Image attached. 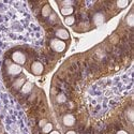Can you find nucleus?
<instances>
[{
	"instance_id": "nucleus-1",
	"label": "nucleus",
	"mask_w": 134,
	"mask_h": 134,
	"mask_svg": "<svg viewBox=\"0 0 134 134\" xmlns=\"http://www.w3.org/2000/svg\"><path fill=\"white\" fill-rule=\"evenodd\" d=\"M51 47L57 53H62L65 49V43L59 39H53L51 41Z\"/></svg>"
},
{
	"instance_id": "nucleus-2",
	"label": "nucleus",
	"mask_w": 134,
	"mask_h": 134,
	"mask_svg": "<svg viewBox=\"0 0 134 134\" xmlns=\"http://www.w3.org/2000/svg\"><path fill=\"white\" fill-rule=\"evenodd\" d=\"M12 60L18 65H23L26 62V55L23 52H19V51L14 52L12 54Z\"/></svg>"
},
{
	"instance_id": "nucleus-3",
	"label": "nucleus",
	"mask_w": 134,
	"mask_h": 134,
	"mask_svg": "<svg viewBox=\"0 0 134 134\" xmlns=\"http://www.w3.org/2000/svg\"><path fill=\"white\" fill-rule=\"evenodd\" d=\"M43 71H44V66L39 61H35V62L31 64V66H30V72L33 75H37V76L38 75H41L43 73Z\"/></svg>"
},
{
	"instance_id": "nucleus-4",
	"label": "nucleus",
	"mask_w": 134,
	"mask_h": 134,
	"mask_svg": "<svg viewBox=\"0 0 134 134\" xmlns=\"http://www.w3.org/2000/svg\"><path fill=\"white\" fill-rule=\"evenodd\" d=\"M8 73H9V75L16 76L21 73V66L16 63H11L8 66Z\"/></svg>"
},
{
	"instance_id": "nucleus-5",
	"label": "nucleus",
	"mask_w": 134,
	"mask_h": 134,
	"mask_svg": "<svg viewBox=\"0 0 134 134\" xmlns=\"http://www.w3.org/2000/svg\"><path fill=\"white\" fill-rule=\"evenodd\" d=\"M55 35H56V37H57L59 40H61V41L70 39L69 31L66 30V29H64V28H59V29H57V30H56V32H55Z\"/></svg>"
},
{
	"instance_id": "nucleus-6",
	"label": "nucleus",
	"mask_w": 134,
	"mask_h": 134,
	"mask_svg": "<svg viewBox=\"0 0 134 134\" xmlns=\"http://www.w3.org/2000/svg\"><path fill=\"white\" fill-rule=\"evenodd\" d=\"M62 124L65 127H72L75 125V117L72 114H66L62 118Z\"/></svg>"
},
{
	"instance_id": "nucleus-7",
	"label": "nucleus",
	"mask_w": 134,
	"mask_h": 134,
	"mask_svg": "<svg viewBox=\"0 0 134 134\" xmlns=\"http://www.w3.org/2000/svg\"><path fill=\"white\" fill-rule=\"evenodd\" d=\"M32 88H33V84L30 83V82H26L23 85V87L20 88V92L23 94H27V93H29L32 90Z\"/></svg>"
},
{
	"instance_id": "nucleus-8",
	"label": "nucleus",
	"mask_w": 134,
	"mask_h": 134,
	"mask_svg": "<svg viewBox=\"0 0 134 134\" xmlns=\"http://www.w3.org/2000/svg\"><path fill=\"white\" fill-rule=\"evenodd\" d=\"M60 12L63 16H70L72 15V13L74 12V8L73 7H61L60 9Z\"/></svg>"
},
{
	"instance_id": "nucleus-9",
	"label": "nucleus",
	"mask_w": 134,
	"mask_h": 134,
	"mask_svg": "<svg viewBox=\"0 0 134 134\" xmlns=\"http://www.w3.org/2000/svg\"><path fill=\"white\" fill-rule=\"evenodd\" d=\"M25 83H26L25 82V77H19V79L15 80V82L13 83V88L16 89V90H17V89H20Z\"/></svg>"
},
{
	"instance_id": "nucleus-10",
	"label": "nucleus",
	"mask_w": 134,
	"mask_h": 134,
	"mask_svg": "<svg viewBox=\"0 0 134 134\" xmlns=\"http://www.w3.org/2000/svg\"><path fill=\"white\" fill-rule=\"evenodd\" d=\"M51 14H52V8L47 3V4H45V5L42 8V16L43 17H48Z\"/></svg>"
},
{
	"instance_id": "nucleus-11",
	"label": "nucleus",
	"mask_w": 134,
	"mask_h": 134,
	"mask_svg": "<svg viewBox=\"0 0 134 134\" xmlns=\"http://www.w3.org/2000/svg\"><path fill=\"white\" fill-rule=\"evenodd\" d=\"M93 21H94V24H96V25H101L103 21H104V16H103L102 14L98 13V14L93 17Z\"/></svg>"
},
{
	"instance_id": "nucleus-12",
	"label": "nucleus",
	"mask_w": 134,
	"mask_h": 134,
	"mask_svg": "<svg viewBox=\"0 0 134 134\" xmlns=\"http://www.w3.org/2000/svg\"><path fill=\"white\" fill-rule=\"evenodd\" d=\"M64 23H65V25H68V26H72V25H74V23H75V17L72 16V15L66 16V17L64 18Z\"/></svg>"
},
{
	"instance_id": "nucleus-13",
	"label": "nucleus",
	"mask_w": 134,
	"mask_h": 134,
	"mask_svg": "<svg viewBox=\"0 0 134 134\" xmlns=\"http://www.w3.org/2000/svg\"><path fill=\"white\" fill-rule=\"evenodd\" d=\"M129 3H130V1H128V0H119V1L116 2L117 7H118L119 9H125Z\"/></svg>"
},
{
	"instance_id": "nucleus-14",
	"label": "nucleus",
	"mask_w": 134,
	"mask_h": 134,
	"mask_svg": "<svg viewBox=\"0 0 134 134\" xmlns=\"http://www.w3.org/2000/svg\"><path fill=\"white\" fill-rule=\"evenodd\" d=\"M42 131H43V133H51L53 131V125L51 122H47V124L42 128Z\"/></svg>"
},
{
	"instance_id": "nucleus-15",
	"label": "nucleus",
	"mask_w": 134,
	"mask_h": 134,
	"mask_svg": "<svg viewBox=\"0 0 134 134\" xmlns=\"http://www.w3.org/2000/svg\"><path fill=\"white\" fill-rule=\"evenodd\" d=\"M126 21H127L128 26H130V27H132V26L134 25V16H133V13H132V12L128 15V17H127Z\"/></svg>"
},
{
	"instance_id": "nucleus-16",
	"label": "nucleus",
	"mask_w": 134,
	"mask_h": 134,
	"mask_svg": "<svg viewBox=\"0 0 134 134\" xmlns=\"http://www.w3.org/2000/svg\"><path fill=\"white\" fill-rule=\"evenodd\" d=\"M73 1H70V0H66V1H61L60 2V4L62 5V7H72L73 5Z\"/></svg>"
},
{
	"instance_id": "nucleus-17",
	"label": "nucleus",
	"mask_w": 134,
	"mask_h": 134,
	"mask_svg": "<svg viewBox=\"0 0 134 134\" xmlns=\"http://www.w3.org/2000/svg\"><path fill=\"white\" fill-rule=\"evenodd\" d=\"M57 102L58 103H63V102H65V96L64 94H59L58 97H57Z\"/></svg>"
},
{
	"instance_id": "nucleus-18",
	"label": "nucleus",
	"mask_w": 134,
	"mask_h": 134,
	"mask_svg": "<svg viewBox=\"0 0 134 134\" xmlns=\"http://www.w3.org/2000/svg\"><path fill=\"white\" fill-rule=\"evenodd\" d=\"M127 116H128V118H129V120L132 122L133 121V109L132 108H130L129 110H128V113H127Z\"/></svg>"
},
{
	"instance_id": "nucleus-19",
	"label": "nucleus",
	"mask_w": 134,
	"mask_h": 134,
	"mask_svg": "<svg viewBox=\"0 0 134 134\" xmlns=\"http://www.w3.org/2000/svg\"><path fill=\"white\" fill-rule=\"evenodd\" d=\"M57 19H58V16L56 15L55 13H52V14L49 15V20L52 21V23H54V21H55V20H57Z\"/></svg>"
},
{
	"instance_id": "nucleus-20",
	"label": "nucleus",
	"mask_w": 134,
	"mask_h": 134,
	"mask_svg": "<svg viewBox=\"0 0 134 134\" xmlns=\"http://www.w3.org/2000/svg\"><path fill=\"white\" fill-rule=\"evenodd\" d=\"M47 124V121H46V119H42L41 121H40V124H39V126L41 127V128H43L44 126H45Z\"/></svg>"
},
{
	"instance_id": "nucleus-21",
	"label": "nucleus",
	"mask_w": 134,
	"mask_h": 134,
	"mask_svg": "<svg viewBox=\"0 0 134 134\" xmlns=\"http://www.w3.org/2000/svg\"><path fill=\"white\" fill-rule=\"evenodd\" d=\"M117 134H129V133L127 131H125V130H120V131L117 132Z\"/></svg>"
},
{
	"instance_id": "nucleus-22",
	"label": "nucleus",
	"mask_w": 134,
	"mask_h": 134,
	"mask_svg": "<svg viewBox=\"0 0 134 134\" xmlns=\"http://www.w3.org/2000/svg\"><path fill=\"white\" fill-rule=\"evenodd\" d=\"M49 134H60V132L59 131H52Z\"/></svg>"
},
{
	"instance_id": "nucleus-23",
	"label": "nucleus",
	"mask_w": 134,
	"mask_h": 134,
	"mask_svg": "<svg viewBox=\"0 0 134 134\" xmlns=\"http://www.w3.org/2000/svg\"><path fill=\"white\" fill-rule=\"evenodd\" d=\"M65 134H76V133H75V131H68Z\"/></svg>"
}]
</instances>
